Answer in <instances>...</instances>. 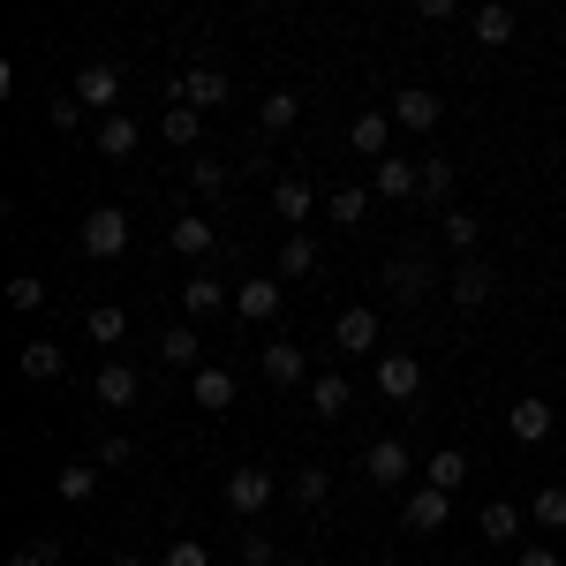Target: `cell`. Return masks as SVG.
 <instances>
[{
	"mask_svg": "<svg viewBox=\"0 0 566 566\" xmlns=\"http://www.w3.org/2000/svg\"><path fill=\"white\" fill-rule=\"evenodd\" d=\"M386 280H392V295H408V303H416V295H431V287H438V272H431L423 258H392V272H386Z\"/></svg>",
	"mask_w": 566,
	"mask_h": 566,
	"instance_id": "obj_32",
	"label": "cell"
},
{
	"mask_svg": "<svg viewBox=\"0 0 566 566\" xmlns=\"http://www.w3.org/2000/svg\"><path fill=\"white\" fill-rule=\"evenodd\" d=\"M136 392H144V378H136V363H98V378H91V400L106 408V416H122V408H136Z\"/></svg>",
	"mask_w": 566,
	"mask_h": 566,
	"instance_id": "obj_5",
	"label": "cell"
},
{
	"mask_svg": "<svg viewBox=\"0 0 566 566\" xmlns=\"http://www.w3.org/2000/svg\"><path fill=\"white\" fill-rule=\"evenodd\" d=\"M348 144L370 159V167H378V159H392V151H386V144H392V114H355V122H348Z\"/></svg>",
	"mask_w": 566,
	"mask_h": 566,
	"instance_id": "obj_20",
	"label": "cell"
},
{
	"mask_svg": "<svg viewBox=\"0 0 566 566\" xmlns=\"http://www.w3.org/2000/svg\"><path fill=\"white\" fill-rule=\"evenodd\" d=\"M15 370H23V378H31V386H53V378H61V370H69V355L53 348V340H31V348H23V363H15Z\"/></svg>",
	"mask_w": 566,
	"mask_h": 566,
	"instance_id": "obj_28",
	"label": "cell"
},
{
	"mask_svg": "<svg viewBox=\"0 0 566 566\" xmlns=\"http://www.w3.org/2000/svg\"><path fill=\"white\" fill-rule=\"evenodd\" d=\"M280 499V476L258 469V461H242V469H227V514H242V522H258L264 506Z\"/></svg>",
	"mask_w": 566,
	"mask_h": 566,
	"instance_id": "obj_2",
	"label": "cell"
},
{
	"mask_svg": "<svg viewBox=\"0 0 566 566\" xmlns=\"http://www.w3.org/2000/svg\"><path fill=\"white\" fill-rule=\"evenodd\" d=\"M227 303H234V295H227L219 272H197V280L181 287V310H189V317H227Z\"/></svg>",
	"mask_w": 566,
	"mask_h": 566,
	"instance_id": "obj_19",
	"label": "cell"
},
{
	"mask_svg": "<svg viewBox=\"0 0 566 566\" xmlns=\"http://www.w3.org/2000/svg\"><path fill=\"white\" fill-rule=\"evenodd\" d=\"M280 566H303V559H280Z\"/></svg>",
	"mask_w": 566,
	"mask_h": 566,
	"instance_id": "obj_48",
	"label": "cell"
},
{
	"mask_svg": "<svg viewBox=\"0 0 566 566\" xmlns=\"http://www.w3.org/2000/svg\"><path fill=\"white\" fill-rule=\"evenodd\" d=\"M98 483H106V469H98V461H69V469L53 476V491H61L69 506H91V499H98Z\"/></svg>",
	"mask_w": 566,
	"mask_h": 566,
	"instance_id": "obj_22",
	"label": "cell"
},
{
	"mask_svg": "<svg viewBox=\"0 0 566 566\" xmlns=\"http://www.w3.org/2000/svg\"><path fill=\"white\" fill-rule=\"evenodd\" d=\"M45 114H53V129H76V122H84V106H76V91H69V98H53Z\"/></svg>",
	"mask_w": 566,
	"mask_h": 566,
	"instance_id": "obj_45",
	"label": "cell"
},
{
	"mask_svg": "<svg viewBox=\"0 0 566 566\" xmlns=\"http://www.w3.org/2000/svg\"><path fill=\"white\" fill-rule=\"evenodd\" d=\"M234 552H242V566H280V536H272L264 522H242Z\"/></svg>",
	"mask_w": 566,
	"mask_h": 566,
	"instance_id": "obj_30",
	"label": "cell"
},
{
	"mask_svg": "<svg viewBox=\"0 0 566 566\" xmlns=\"http://www.w3.org/2000/svg\"><path fill=\"white\" fill-rule=\"evenodd\" d=\"M333 348H340V355H378V310L348 303L340 317H333Z\"/></svg>",
	"mask_w": 566,
	"mask_h": 566,
	"instance_id": "obj_9",
	"label": "cell"
},
{
	"mask_svg": "<svg viewBox=\"0 0 566 566\" xmlns=\"http://www.w3.org/2000/svg\"><path fill=\"white\" fill-rule=\"evenodd\" d=\"M348 400H355L348 370H317V378H310V408H317L325 423H340V416H348Z\"/></svg>",
	"mask_w": 566,
	"mask_h": 566,
	"instance_id": "obj_15",
	"label": "cell"
},
{
	"mask_svg": "<svg viewBox=\"0 0 566 566\" xmlns=\"http://www.w3.org/2000/svg\"><path fill=\"white\" fill-rule=\"evenodd\" d=\"M159 129H167V144H181V151H189V144L205 136V114H197V106H167V122H159Z\"/></svg>",
	"mask_w": 566,
	"mask_h": 566,
	"instance_id": "obj_37",
	"label": "cell"
},
{
	"mask_svg": "<svg viewBox=\"0 0 566 566\" xmlns=\"http://www.w3.org/2000/svg\"><path fill=\"white\" fill-rule=\"evenodd\" d=\"M363 483H378V491L408 483V438H370V453H363Z\"/></svg>",
	"mask_w": 566,
	"mask_h": 566,
	"instance_id": "obj_10",
	"label": "cell"
},
{
	"mask_svg": "<svg viewBox=\"0 0 566 566\" xmlns=\"http://www.w3.org/2000/svg\"><path fill=\"white\" fill-rule=\"evenodd\" d=\"M370 205H378V197H370V181H340V189L325 197V219H333V227H363Z\"/></svg>",
	"mask_w": 566,
	"mask_h": 566,
	"instance_id": "obj_18",
	"label": "cell"
},
{
	"mask_svg": "<svg viewBox=\"0 0 566 566\" xmlns=\"http://www.w3.org/2000/svg\"><path fill=\"white\" fill-rule=\"evenodd\" d=\"M136 136H144V129H136L129 114H106V122H98V159H129Z\"/></svg>",
	"mask_w": 566,
	"mask_h": 566,
	"instance_id": "obj_34",
	"label": "cell"
},
{
	"mask_svg": "<svg viewBox=\"0 0 566 566\" xmlns=\"http://www.w3.org/2000/svg\"><path fill=\"white\" fill-rule=\"evenodd\" d=\"M528 522L536 528H566V483H544V491L528 499Z\"/></svg>",
	"mask_w": 566,
	"mask_h": 566,
	"instance_id": "obj_35",
	"label": "cell"
},
{
	"mask_svg": "<svg viewBox=\"0 0 566 566\" xmlns=\"http://www.w3.org/2000/svg\"><path fill=\"white\" fill-rule=\"evenodd\" d=\"M76 106L98 114V122L122 114V69H114V61H84V69H76Z\"/></svg>",
	"mask_w": 566,
	"mask_h": 566,
	"instance_id": "obj_3",
	"label": "cell"
},
{
	"mask_svg": "<svg viewBox=\"0 0 566 566\" xmlns=\"http://www.w3.org/2000/svg\"><path fill=\"white\" fill-rule=\"evenodd\" d=\"M423 483H431V491H446V499H453V491H461V483H469V453H461V446H438V453H431V469H423Z\"/></svg>",
	"mask_w": 566,
	"mask_h": 566,
	"instance_id": "obj_24",
	"label": "cell"
},
{
	"mask_svg": "<svg viewBox=\"0 0 566 566\" xmlns=\"http://www.w3.org/2000/svg\"><path fill=\"white\" fill-rule=\"evenodd\" d=\"M76 250L98 258V264H114L122 250H129V212H122V205H91L84 227H76Z\"/></svg>",
	"mask_w": 566,
	"mask_h": 566,
	"instance_id": "obj_1",
	"label": "cell"
},
{
	"mask_svg": "<svg viewBox=\"0 0 566 566\" xmlns=\"http://www.w3.org/2000/svg\"><path fill=\"white\" fill-rule=\"evenodd\" d=\"M84 333L98 340V355H114L122 340H129V317H122L114 303H98V310H84Z\"/></svg>",
	"mask_w": 566,
	"mask_h": 566,
	"instance_id": "obj_26",
	"label": "cell"
},
{
	"mask_svg": "<svg viewBox=\"0 0 566 566\" xmlns=\"http://www.w3.org/2000/svg\"><path fill=\"white\" fill-rule=\"evenodd\" d=\"M167 250H175V258H189V264H205L219 250V234H212V219L205 212H181L175 227H167Z\"/></svg>",
	"mask_w": 566,
	"mask_h": 566,
	"instance_id": "obj_12",
	"label": "cell"
},
{
	"mask_svg": "<svg viewBox=\"0 0 566 566\" xmlns=\"http://www.w3.org/2000/svg\"><path fill=\"white\" fill-rule=\"evenodd\" d=\"M181 98H189L197 114H212V106H227V98H234V84H227V69H212V61H205V69H189V76H181Z\"/></svg>",
	"mask_w": 566,
	"mask_h": 566,
	"instance_id": "obj_14",
	"label": "cell"
},
{
	"mask_svg": "<svg viewBox=\"0 0 566 566\" xmlns=\"http://www.w3.org/2000/svg\"><path fill=\"white\" fill-rule=\"evenodd\" d=\"M91 461H98V469H129L136 461V446L122 431H98V446H91Z\"/></svg>",
	"mask_w": 566,
	"mask_h": 566,
	"instance_id": "obj_39",
	"label": "cell"
},
{
	"mask_svg": "<svg viewBox=\"0 0 566 566\" xmlns=\"http://www.w3.org/2000/svg\"><path fill=\"white\" fill-rule=\"evenodd\" d=\"M8 310H45V280L39 272H15V280H8Z\"/></svg>",
	"mask_w": 566,
	"mask_h": 566,
	"instance_id": "obj_40",
	"label": "cell"
},
{
	"mask_svg": "<svg viewBox=\"0 0 566 566\" xmlns=\"http://www.w3.org/2000/svg\"><path fill=\"white\" fill-rule=\"evenodd\" d=\"M514 566H559V552H552V544H522V559Z\"/></svg>",
	"mask_w": 566,
	"mask_h": 566,
	"instance_id": "obj_46",
	"label": "cell"
},
{
	"mask_svg": "<svg viewBox=\"0 0 566 566\" xmlns=\"http://www.w3.org/2000/svg\"><path fill=\"white\" fill-rule=\"evenodd\" d=\"M61 552H69L61 536H31V544H23V552H15L8 566H61Z\"/></svg>",
	"mask_w": 566,
	"mask_h": 566,
	"instance_id": "obj_42",
	"label": "cell"
},
{
	"mask_svg": "<svg viewBox=\"0 0 566 566\" xmlns=\"http://www.w3.org/2000/svg\"><path fill=\"white\" fill-rule=\"evenodd\" d=\"M446 522H453V499L431 491V483H416V491L400 499V528H408V536H438Z\"/></svg>",
	"mask_w": 566,
	"mask_h": 566,
	"instance_id": "obj_4",
	"label": "cell"
},
{
	"mask_svg": "<svg viewBox=\"0 0 566 566\" xmlns=\"http://www.w3.org/2000/svg\"><path fill=\"white\" fill-rule=\"evenodd\" d=\"M122 566H159V559H122Z\"/></svg>",
	"mask_w": 566,
	"mask_h": 566,
	"instance_id": "obj_47",
	"label": "cell"
},
{
	"mask_svg": "<svg viewBox=\"0 0 566 566\" xmlns=\"http://www.w3.org/2000/svg\"><path fill=\"white\" fill-rule=\"evenodd\" d=\"M370 197H423V167H408V159H378V167H370Z\"/></svg>",
	"mask_w": 566,
	"mask_h": 566,
	"instance_id": "obj_17",
	"label": "cell"
},
{
	"mask_svg": "<svg viewBox=\"0 0 566 566\" xmlns=\"http://www.w3.org/2000/svg\"><path fill=\"white\" fill-rule=\"evenodd\" d=\"M392 129H408V136H431L438 129V91H423V84H400L392 91Z\"/></svg>",
	"mask_w": 566,
	"mask_h": 566,
	"instance_id": "obj_7",
	"label": "cell"
},
{
	"mask_svg": "<svg viewBox=\"0 0 566 566\" xmlns=\"http://www.w3.org/2000/svg\"><path fill=\"white\" fill-rule=\"evenodd\" d=\"M310 272H317V242H310V234H287V242H280V264H272V280L287 287V280H310Z\"/></svg>",
	"mask_w": 566,
	"mask_h": 566,
	"instance_id": "obj_23",
	"label": "cell"
},
{
	"mask_svg": "<svg viewBox=\"0 0 566 566\" xmlns=\"http://www.w3.org/2000/svg\"><path fill=\"white\" fill-rule=\"evenodd\" d=\"M287 310V287L272 280V272H250L242 287H234V317H250V325H272Z\"/></svg>",
	"mask_w": 566,
	"mask_h": 566,
	"instance_id": "obj_6",
	"label": "cell"
},
{
	"mask_svg": "<svg viewBox=\"0 0 566 566\" xmlns=\"http://www.w3.org/2000/svg\"><path fill=\"white\" fill-rule=\"evenodd\" d=\"M378 392H386V400H416V392H423V363H416L408 348L378 355Z\"/></svg>",
	"mask_w": 566,
	"mask_h": 566,
	"instance_id": "obj_13",
	"label": "cell"
},
{
	"mask_svg": "<svg viewBox=\"0 0 566 566\" xmlns=\"http://www.w3.org/2000/svg\"><path fill=\"white\" fill-rule=\"evenodd\" d=\"M506 431L522 438V446H544V438L559 431V416H552V400H536V392H522V400L506 408Z\"/></svg>",
	"mask_w": 566,
	"mask_h": 566,
	"instance_id": "obj_11",
	"label": "cell"
},
{
	"mask_svg": "<svg viewBox=\"0 0 566 566\" xmlns=\"http://www.w3.org/2000/svg\"><path fill=\"white\" fill-rule=\"evenodd\" d=\"M272 212L287 219V234H303V219L317 212V189H310V181H295V175L272 181Z\"/></svg>",
	"mask_w": 566,
	"mask_h": 566,
	"instance_id": "obj_16",
	"label": "cell"
},
{
	"mask_svg": "<svg viewBox=\"0 0 566 566\" xmlns=\"http://www.w3.org/2000/svg\"><path fill=\"white\" fill-rule=\"evenodd\" d=\"M483 303H491V272H483V264L469 258L461 272H453V310H469V317H476Z\"/></svg>",
	"mask_w": 566,
	"mask_h": 566,
	"instance_id": "obj_27",
	"label": "cell"
},
{
	"mask_svg": "<svg viewBox=\"0 0 566 566\" xmlns=\"http://www.w3.org/2000/svg\"><path fill=\"white\" fill-rule=\"evenodd\" d=\"M453 197V159H423V205H446Z\"/></svg>",
	"mask_w": 566,
	"mask_h": 566,
	"instance_id": "obj_41",
	"label": "cell"
},
{
	"mask_svg": "<svg viewBox=\"0 0 566 566\" xmlns=\"http://www.w3.org/2000/svg\"><path fill=\"white\" fill-rule=\"evenodd\" d=\"M159 566H212V552H205V544H167Z\"/></svg>",
	"mask_w": 566,
	"mask_h": 566,
	"instance_id": "obj_44",
	"label": "cell"
},
{
	"mask_svg": "<svg viewBox=\"0 0 566 566\" xmlns=\"http://www.w3.org/2000/svg\"><path fill=\"white\" fill-rule=\"evenodd\" d=\"M287 506H303V514L333 506V476H325V469H295V476H287Z\"/></svg>",
	"mask_w": 566,
	"mask_h": 566,
	"instance_id": "obj_25",
	"label": "cell"
},
{
	"mask_svg": "<svg viewBox=\"0 0 566 566\" xmlns=\"http://www.w3.org/2000/svg\"><path fill=\"white\" fill-rule=\"evenodd\" d=\"M159 363H197V325H167L159 333Z\"/></svg>",
	"mask_w": 566,
	"mask_h": 566,
	"instance_id": "obj_38",
	"label": "cell"
},
{
	"mask_svg": "<svg viewBox=\"0 0 566 566\" xmlns=\"http://www.w3.org/2000/svg\"><path fill=\"white\" fill-rule=\"evenodd\" d=\"M295 122H303V98H295V91H272V98L258 106V129L264 136H287Z\"/></svg>",
	"mask_w": 566,
	"mask_h": 566,
	"instance_id": "obj_29",
	"label": "cell"
},
{
	"mask_svg": "<svg viewBox=\"0 0 566 566\" xmlns=\"http://www.w3.org/2000/svg\"><path fill=\"white\" fill-rule=\"evenodd\" d=\"M258 378H264L272 392H295V386L310 378V355L295 348V340H272V348L258 355Z\"/></svg>",
	"mask_w": 566,
	"mask_h": 566,
	"instance_id": "obj_8",
	"label": "cell"
},
{
	"mask_svg": "<svg viewBox=\"0 0 566 566\" xmlns=\"http://www.w3.org/2000/svg\"><path fill=\"white\" fill-rule=\"evenodd\" d=\"M469 31H476L483 45H506V39H514V31H522V15H514V8H499V0H491V8H476V15H469Z\"/></svg>",
	"mask_w": 566,
	"mask_h": 566,
	"instance_id": "obj_31",
	"label": "cell"
},
{
	"mask_svg": "<svg viewBox=\"0 0 566 566\" xmlns=\"http://www.w3.org/2000/svg\"><path fill=\"white\" fill-rule=\"evenodd\" d=\"M189 189H197L205 205H219V197H227V167H219L212 151H205V159H189Z\"/></svg>",
	"mask_w": 566,
	"mask_h": 566,
	"instance_id": "obj_36",
	"label": "cell"
},
{
	"mask_svg": "<svg viewBox=\"0 0 566 566\" xmlns=\"http://www.w3.org/2000/svg\"><path fill=\"white\" fill-rule=\"evenodd\" d=\"M189 392H197V408H205V416H227V408H234V392H242V386H234V370H219V363H205V370H197V386H189Z\"/></svg>",
	"mask_w": 566,
	"mask_h": 566,
	"instance_id": "obj_21",
	"label": "cell"
},
{
	"mask_svg": "<svg viewBox=\"0 0 566 566\" xmlns=\"http://www.w3.org/2000/svg\"><path fill=\"white\" fill-rule=\"evenodd\" d=\"M476 528H483V544H514L522 536V506H506V499H491L476 514Z\"/></svg>",
	"mask_w": 566,
	"mask_h": 566,
	"instance_id": "obj_33",
	"label": "cell"
},
{
	"mask_svg": "<svg viewBox=\"0 0 566 566\" xmlns=\"http://www.w3.org/2000/svg\"><path fill=\"white\" fill-rule=\"evenodd\" d=\"M446 242H453V250H476V242H483V219L476 212H446Z\"/></svg>",
	"mask_w": 566,
	"mask_h": 566,
	"instance_id": "obj_43",
	"label": "cell"
}]
</instances>
